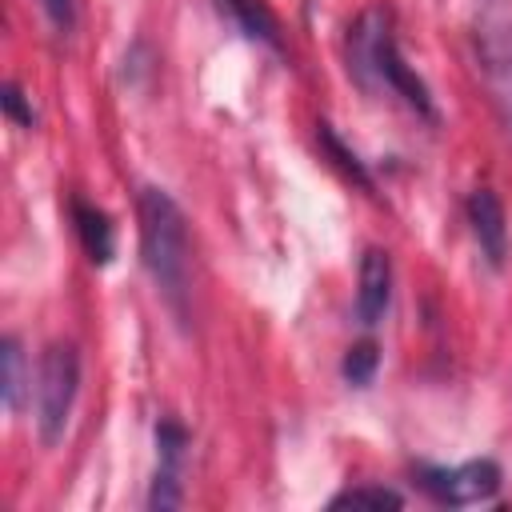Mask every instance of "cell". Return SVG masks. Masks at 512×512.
<instances>
[{"label": "cell", "mask_w": 512, "mask_h": 512, "mask_svg": "<svg viewBox=\"0 0 512 512\" xmlns=\"http://www.w3.org/2000/svg\"><path fill=\"white\" fill-rule=\"evenodd\" d=\"M140 264L152 276L156 292L172 308V316L188 320V296H192V244H188V216L176 204L168 188L144 184L140 200Z\"/></svg>", "instance_id": "1"}, {"label": "cell", "mask_w": 512, "mask_h": 512, "mask_svg": "<svg viewBox=\"0 0 512 512\" xmlns=\"http://www.w3.org/2000/svg\"><path fill=\"white\" fill-rule=\"evenodd\" d=\"M348 76L364 88V92H388L400 96L416 116H424L428 124L440 120L436 100L428 92V84L408 68V60L400 56V44L388 28V16L380 8H368L356 16V24L348 28Z\"/></svg>", "instance_id": "2"}, {"label": "cell", "mask_w": 512, "mask_h": 512, "mask_svg": "<svg viewBox=\"0 0 512 512\" xmlns=\"http://www.w3.org/2000/svg\"><path fill=\"white\" fill-rule=\"evenodd\" d=\"M76 392H80V352L76 344L56 340L40 352L36 364V432L48 448L64 440Z\"/></svg>", "instance_id": "3"}, {"label": "cell", "mask_w": 512, "mask_h": 512, "mask_svg": "<svg viewBox=\"0 0 512 512\" xmlns=\"http://www.w3.org/2000/svg\"><path fill=\"white\" fill-rule=\"evenodd\" d=\"M472 36H476V64H480L484 88L492 96V108L500 112L504 128L512 132V4L484 0Z\"/></svg>", "instance_id": "4"}, {"label": "cell", "mask_w": 512, "mask_h": 512, "mask_svg": "<svg viewBox=\"0 0 512 512\" xmlns=\"http://www.w3.org/2000/svg\"><path fill=\"white\" fill-rule=\"evenodd\" d=\"M420 492H428L436 504L444 508H468V504H484L500 492V464L492 456H476V460H464V464H416L412 468Z\"/></svg>", "instance_id": "5"}, {"label": "cell", "mask_w": 512, "mask_h": 512, "mask_svg": "<svg viewBox=\"0 0 512 512\" xmlns=\"http://www.w3.org/2000/svg\"><path fill=\"white\" fill-rule=\"evenodd\" d=\"M464 216L472 224V236L480 244V256L492 272L504 268L508 260V216H504V204L492 188H472L468 200H464Z\"/></svg>", "instance_id": "6"}, {"label": "cell", "mask_w": 512, "mask_h": 512, "mask_svg": "<svg viewBox=\"0 0 512 512\" xmlns=\"http://www.w3.org/2000/svg\"><path fill=\"white\" fill-rule=\"evenodd\" d=\"M392 304V260L384 248H364L360 256V280H356V320L364 328H376Z\"/></svg>", "instance_id": "7"}, {"label": "cell", "mask_w": 512, "mask_h": 512, "mask_svg": "<svg viewBox=\"0 0 512 512\" xmlns=\"http://www.w3.org/2000/svg\"><path fill=\"white\" fill-rule=\"evenodd\" d=\"M68 212H72V228H76V236H80L84 256H88L96 268L112 264V256H116V228H112V216H108L104 208L88 204L84 196H72Z\"/></svg>", "instance_id": "8"}, {"label": "cell", "mask_w": 512, "mask_h": 512, "mask_svg": "<svg viewBox=\"0 0 512 512\" xmlns=\"http://www.w3.org/2000/svg\"><path fill=\"white\" fill-rule=\"evenodd\" d=\"M220 12L236 24L240 36L272 48V52H284V36H280V20L272 16V8L264 0H216Z\"/></svg>", "instance_id": "9"}, {"label": "cell", "mask_w": 512, "mask_h": 512, "mask_svg": "<svg viewBox=\"0 0 512 512\" xmlns=\"http://www.w3.org/2000/svg\"><path fill=\"white\" fill-rule=\"evenodd\" d=\"M24 388H28L24 344H20V336H4L0 340V396H4V408L12 416L24 408Z\"/></svg>", "instance_id": "10"}, {"label": "cell", "mask_w": 512, "mask_h": 512, "mask_svg": "<svg viewBox=\"0 0 512 512\" xmlns=\"http://www.w3.org/2000/svg\"><path fill=\"white\" fill-rule=\"evenodd\" d=\"M316 140H320V152H324V156H328V160H332V164H336L352 184H360L364 192H372V188H376V180H372V172L364 168V160H360V156H356V152L336 136V128H332L328 120H320V124H316Z\"/></svg>", "instance_id": "11"}, {"label": "cell", "mask_w": 512, "mask_h": 512, "mask_svg": "<svg viewBox=\"0 0 512 512\" xmlns=\"http://www.w3.org/2000/svg\"><path fill=\"white\" fill-rule=\"evenodd\" d=\"M188 428L180 420H160L156 424V472H168V476H180L184 472V456H188Z\"/></svg>", "instance_id": "12"}, {"label": "cell", "mask_w": 512, "mask_h": 512, "mask_svg": "<svg viewBox=\"0 0 512 512\" xmlns=\"http://www.w3.org/2000/svg\"><path fill=\"white\" fill-rule=\"evenodd\" d=\"M376 368H380V344L376 340H356L340 360V376L352 388H368L376 380Z\"/></svg>", "instance_id": "13"}, {"label": "cell", "mask_w": 512, "mask_h": 512, "mask_svg": "<svg viewBox=\"0 0 512 512\" xmlns=\"http://www.w3.org/2000/svg\"><path fill=\"white\" fill-rule=\"evenodd\" d=\"M328 508H404V496L388 484H356L328 500Z\"/></svg>", "instance_id": "14"}, {"label": "cell", "mask_w": 512, "mask_h": 512, "mask_svg": "<svg viewBox=\"0 0 512 512\" xmlns=\"http://www.w3.org/2000/svg\"><path fill=\"white\" fill-rule=\"evenodd\" d=\"M0 104H4V116H8L16 128H36V112H32V104L24 100V88H20L16 80H8V84H4Z\"/></svg>", "instance_id": "15"}, {"label": "cell", "mask_w": 512, "mask_h": 512, "mask_svg": "<svg viewBox=\"0 0 512 512\" xmlns=\"http://www.w3.org/2000/svg\"><path fill=\"white\" fill-rule=\"evenodd\" d=\"M40 8H44L48 24H52L60 36H68V32L76 28V0H40Z\"/></svg>", "instance_id": "16"}]
</instances>
